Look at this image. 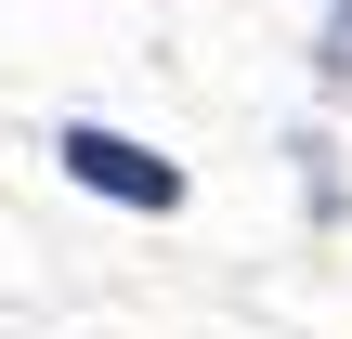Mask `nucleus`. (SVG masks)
<instances>
[{
	"label": "nucleus",
	"instance_id": "nucleus-1",
	"mask_svg": "<svg viewBox=\"0 0 352 339\" xmlns=\"http://www.w3.org/2000/svg\"><path fill=\"white\" fill-rule=\"evenodd\" d=\"M52 157H65V170L91 183V196H118V209H183V170H170L157 144H131V131H91V118H78V131H65Z\"/></svg>",
	"mask_w": 352,
	"mask_h": 339
},
{
	"label": "nucleus",
	"instance_id": "nucleus-2",
	"mask_svg": "<svg viewBox=\"0 0 352 339\" xmlns=\"http://www.w3.org/2000/svg\"><path fill=\"white\" fill-rule=\"evenodd\" d=\"M327 78H340V91H352V13H340V26H327Z\"/></svg>",
	"mask_w": 352,
	"mask_h": 339
}]
</instances>
